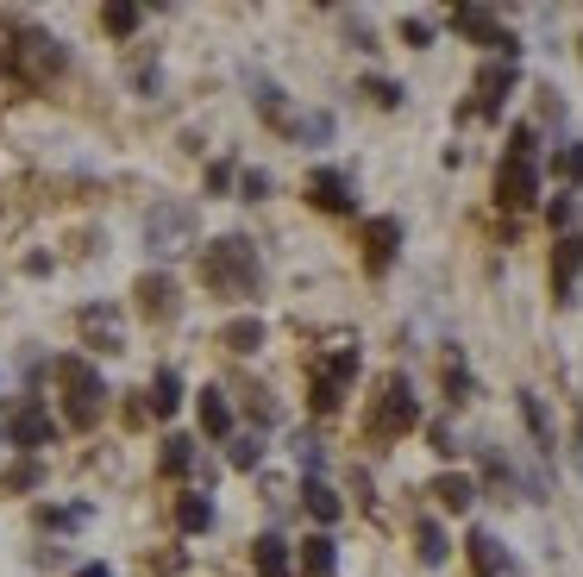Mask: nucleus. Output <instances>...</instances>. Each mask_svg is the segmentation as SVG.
Segmentation results:
<instances>
[{
	"label": "nucleus",
	"mask_w": 583,
	"mask_h": 577,
	"mask_svg": "<svg viewBox=\"0 0 583 577\" xmlns=\"http://www.w3.org/2000/svg\"><path fill=\"white\" fill-rule=\"evenodd\" d=\"M264 189H270V176H264V170H245V195H251V201H258Z\"/></svg>",
	"instance_id": "4c0bfd02"
},
{
	"label": "nucleus",
	"mask_w": 583,
	"mask_h": 577,
	"mask_svg": "<svg viewBox=\"0 0 583 577\" xmlns=\"http://www.w3.org/2000/svg\"><path fill=\"white\" fill-rule=\"evenodd\" d=\"M76 577H113V571H107V565H82Z\"/></svg>",
	"instance_id": "ea45409f"
},
{
	"label": "nucleus",
	"mask_w": 583,
	"mask_h": 577,
	"mask_svg": "<svg viewBox=\"0 0 583 577\" xmlns=\"http://www.w3.org/2000/svg\"><path fill=\"white\" fill-rule=\"evenodd\" d=\"M402 38L414 44V51H421V44L433 38V26H427V19H402Z\"/></svg>",
	"instance_id": "f704fd0d"
},
{
	"label": "nucleus",
	"mask_w": 583,
	"mask_h": 577,
	"mask_svg": "<svg viewBox=\"0 0 583 577\" xmlns=\"http://www.w3.org/2000/svg\"><path fill=\"white\" fill-rule=\"evenodd\" d=\"M132 295H138V314L157 320V327H170V320L182 314V289H176V276H170V270H145Z\"/></svg>",
	"instance_id": "423d86ee"
},
{
	"label": "nucleus",
	"mask_w": 583,
	"mask_h": 577,
	"mask_svg": "<svg viewBox=\"0 0 583 577\" xmlns=\"http://www.w3.org/2000/svg\"><path fill=\"white\" fill-rule=\"evenodd\" d=\"M301 577H333V565H339V552H333V540H326V534H308V540H301Z\"/></svg>",
	"instance_id": "dca6fc26"
},
{
	"label": "nucleus",
	"mask_w": 583,
	"mask_h": 577,
	"mask_svg": "<svg viewBox=\"0 0 583 577\" xmlns=\"http://www.w3.org/2000/svg\"><path fill=\"white\" fill-rule=\"evenodd\" d=\"M7 63H19V76H26V82H44V76H57L69 57H63V44H57V38H44V32H19V44H7Z\"/></svg>",
	"instance_id": "39448f33"
},
{
	"label": "nucleus",
	"mask_w": 583,
	"mask_h": 577,
	"mask_svg": "<svg viewBox=\"0 0 583 577\" xmlns=\"http://www.w3.org/2000/svg\"><path fill=\"white\" fill-rule=\"evenodd\" d=\"M452 26H458L464 38H477V44H496L502 57H521V44L508 38V32H502V19H496V13H483V7H458V13H452Z\"/></svg>",
	"instance_id": "9d476101"
},
{
	"label": "nucleus",
	"mask_w": 583,
	"mask_h": 577,
	"mask_svg": "<svg viewBox=\"0 0 583 577\" xmlns=\"http://www.w3.org/2000/svg\"><path fill=\"white\" fill-rule=\"evenodd\" d=\"M295 132H308V138H326V132H333V120H326V113H308V120H301Z\"/></svg>",
	"instance_id": "c9c22d12"
},
{
	"label": "nucleus",
	"mask_w": 583,
	"mask_h": 577,
	"mask_svg": "<svg viewBox=\"0 0 583 577\" xmlns=\"http://www.w3.org/2000/svg\"><path fill=\"white\" fill-rule=\"evenodd\" d=\"M395 245H402V226H395V220H370L364 226V264L370 270H389L395 264Z\"/></svg>",
	"instance_id": "4468645a"
},
{
	"label": "nucleus",
	"mask_w": 583,
	"mask_h": 577,
	"mask_svg": "<svg viewBox=\"0 0 583 577\" xmlns=\"http://www.w3.org/2000/svg\"><path fill=\"white\" fill-rule=\"evenodd\" d=\"M301 502H308V515H314L320 527H333V521H339V496L326 490L320 477H308V483H301Z\"/></svg>",
	"instance_id": "6ab92c4d"
},
{
	"label": "nucleus",
	"mask_w": 583,
	"mask_h": 577,
	"mask_svg": "<svg viewBox=\"0 0 583 577\" xmlns=\"http://www.w3.org/2000/svg\"><path fill=\"white\" fill-rule=\"evenodd\" d=\"M258 458H264V440H258V433H245V440H232V465H239V471H251V465H258Z\"/></svg>",
	"instance_id": "cd10ccee"
},
{
	"label": "nucleus",
	"mask_w": 583,
	"mask_h": 577,
	"mask_svg": "<svg viewBox=\"0 0 583 577\" xmlns=\"http://www.w3.org/2000/svg\"><path fill=\"white\" fill-rule=\"evenodd\" d=\"M295 458H301L308 471H320V446H314V440H295Z\"/></svg>",
	"instance_id": "e433bc0d"
},
{
	"label": "nucleus",
	"mask_w": 583,
	"mask_h": 577,
	"mask_svg": "<svg viewBox=\"0 0 583 577\" xmlns=\"http://www.w3.org/2000/svg\"><path fill=\"white\" fill-rule=\"evenodd\" d=\"M38 477H44V471H38V458H26V465H13L0 483H7V490H38Z\"/></svg>",
	"instance_id": "c85d7f7f"
},
{
	"label": "nucleus",
	"mask_w": 583,
	"mask_h": 577,
	"mask_svg": "<svg viewBox=\"0 0 583 577\" xmlns=\"http://www.w3.org/2000/svg\"><path fill=\"white\" fill-rule=\"evenodd\" d=\"M358 377V352H352V345H345V352H333V358H326L320 364V371H314V414H333L339 402H345V383H352Z\"/></svg>",
	"instance_id": "0eeeda50"
},
{
	"label": "nucleus",
	"mask_w": 583,
	"mask_h": 577,
	"mask_svg": "<svg viewBox=\"0 0 583 577\" xmlns=\"http://www.w3.org/2000/svg\"><path fill=\"white\" fill-rule=\"evenodd\" d=\"M546 214H552V226H558V239H565V226H571V214H577V201H571V195H558Z\"/></svg>",
	"instance_id": "72a5a7b5"
},
{
	"label": "nucleus",
	"mask_w": 583,
	"mask_h": 577,
	"mask_svg": "<svg viewBox=\"0 0 583 577\" xmlns=\"http://www.w3.org/2000/svg\"><path fill=\"white\" fill-rule=\"evenodd\" d=\"M364 95L377 101V107H395V101H402V88H395V82H383V76H370V82H364Z\"/></svg>",
	"instance_id": "473e14b6"
},
{
	"label": "nucleus",
	"mask_w": 583,
	"mask_h": 577,
	"mask_svg": "<svg viewBox=\"0 0 583 577\" xmlns=\"http://www.w3.org/2000/svg\"><path fill=\"white\" fill-rule=\"evenodd\" d=\"M176 521H182V534H207V527H214V502H207V496H182Z\"/></svg>",
	"instance_id": "4be33fe9"
},
{
	"label": "nucleus",
	"mask_w": 583,
	"mask_h": 577,
	"mask_svg": "<svg viewBox=\"0 0 583 577\" xmlns=\"http://www.w3.org/2000/svg\"><path fill=\"white\" fill-rule=\"evenodd\" d=\"M176 408H182V377L176 371H157V383H151V414H157V421H170Z\"/></svg>",
	"instance_id": "412c9836"
},
{
	"label": "nucleus",
	"mask_w": 583,
	"mask_h": 577,
	"mask_svg": "<svg viewBox=\"0 0 583 577\" xmlns=\"http://www.w3.org/2000/svg\"><path fill=\"white\" fill-rule=\"evenodd\" d=\"M471 565H477V577H502V546H496V534H471Z\"/></svg>",
	"instance_id": "393cba45"
},
{
	"label": "nucleus",
	"mask_w": 583,
	"mask_h": 577,
	"mask_svg": "<svg viewBox=\"0 0 583 577\" xmlns=\"http://www.w3.org/2000/svg\"><path fill=\"white\" fill-rule=\"evenodd\" d=\"M51 377L63 383L69 427H95V421H101V402H107V389H101V371H95V364H82V358H57V364H51Z\"/></svg>",
	"instance_id": "f03ea898"
},
{
	"label": "nucleus",
	"mask_w": 583,
	"mask_h": 577,
	"mask_svg": "<svg viewBox=\"0 0 583 577\" xmlns=\"http://www.w3.org/2000/svg\"><path fill=\"white\" fill-rule=\"evenodd\" d=\"M577 465H583V408H577Z\"/></svg>",
	"instance_id": "a19ab883"
},
{
	"label": "nucleus",
	"mask_w": 583,
	"mask_h": 577,
	"mask_svg": "<svg viewBox=\"0 0 583 577\" xmlns=\"http://www.w3.org/2000/svg\"><path fill=\"white\" fill-rule=\"evenodd\" d=\"M195 465V440H182V433H170V440H163V458H157V471L163 477H182Z\"/></svg>",
	"instance_id": "5701e85b"
},
{
	"label": "nucleus",
	"mask_w": 583,
	"mask_h": 577,
	"mask_svg": "<svg viewBox=\"0 0 583 577\" xmlns=\"http://www.w3.org/2000/svg\"><path fill=\"white\" fill-rule=\"evenodd\" d=\"M496 201L515 207V214L540 201V170H533V157H508V164H502V176H496Z\"/></svg>",
	"instance_id": "1a4fd4ad"
},
{
	"label": "nucleus",
	"mask_w": 583,
	"mask_h": 577,
	"mask_svg": "<svg viewBox=\"0 0 583 577\" xmlns=\"http://www.w3.org/2000/svg\"><path fill=\"white\" fill-rule=\"evenodd\" d=\"M414 540H421V559L427 565H446V534H439V521H421V527H414Z\"/></svg>",
	"instance_id": "bb28decb"
},
{
	"label": "nucleus",
	"mask_w": 583,
	"mask_h": 577,
	"mask_svg": "<svg viewBox=\"0 0 583 577\" xmlns=\"http://www.w3.org/2000/svg\"><path fill=\"white\" fill-rule=\"evenodd\" d=\"M258 276H264V264H258V251H251L239 233L201 245V283H207V289H220V295H251V289H258Z\"/></svg>",
	"instance_id": "f257e3e1"
},
{
	"label": "nucleus",
	"mask_w": 583,
	"mask_h": 577,
	"mask_svg": "<svg viewBox=\"0 0 583 577\" xmlns=\"http://www.w3.org/2000/svg\"><path fill=\"white\" fill-rule=\"evenodd\" d=\"M251 565H258V577H289L295 559H289V546L276 540V534H264L258 546H251Z\"/></svg>",
	"instance_id": "a211bd4d"
},
{
	"label": "nucleus",
	"mask_w": 583,
	"mask_h": 577,
	"mask_svg": "<svg viewBox=\"0 0 583 577\" xmlns=\"http://www.w3.org/2000/svg\"><path fill=\"white\" fill-rule=\"evenodd\" d=\"M433 452H446V458L458 452V440H452V427H433Z\"/></svg>",
	"instance_id": "58836bf2"
},
{
	"label": "nucleus",
	"mask_w": 583,
	"mask_h": 577,
	"mask_svg": "<svg viewBox=\"0 0 583 577\" xmlns=\"http://www.w3.org/2000/svg\"><path fill=\"white\" fill-rule=\"evenodd\" d=\"M308 201L326 207V214H345V207H352V182H345V170H314L308 176Z\"/></svg>",
	"instance_id": "f8f14e48"
},
{
	"label": "nucleus",
	"mask_w": 583,
	"mask_h": 577,
	"mask_svg": "<svg viewBox=\"0 0 583 577\" xmlns=\"http://www.w3.org/2000/svg\"><path fill=\"white\" fill-rule=\"evenodd\" d=\"M82 333L95 339V352H126V333H120L113 308H82Z\"/></svg>",
	"instance_id": "2eb2a0df"
},
{
	"label": "nucleus",
	"mask_w": 583,
	"mask_h": 577,
	"mask_svg": "<svg viewBox=\"0 0 583 577\" xmlns=\"http://www.w3.org/2000/svg\"><path fill=\"white\" fill-rule=\"evenodd\" d=\"M201 433H214V440L232 433V408H226L220 389H201Z\"/></svg>",
	"instance_id": "aec40b11"
},
{
	"label": "nucleus",
	"mask_w": 583,
	"mask_h": 577,
	"mask_svg": "<svg viewBox=\"0 0 583 577\" xmlns=\"http://www.w3.org/2000/svg\"><path fill=\"white\" fill-rule=\"evenodd\" d=\"M433 496L446 502L452 515H464V509H471V502H477V483L464 477V471H446V477H433Z\"/></svg>",
	"instance_id": "f3484780"
},
{
	"label": "nucleus",
	"mask_w": 583,
	"mask_h": 577,
	"mask_svg": "<svg viewBox=\"0 0 583 577\" xmlns=\"http://www.w3.org/2000/svg\"><path fill=\"white\" fill-rule=\"evenodd\" d=\"M408 427H421V402H414L408 377H389L383 396H377V414H370V433H377V440H395V433H408Z\"/></svg>",
	"instance_id": "20e7f679"
},
{
	"label": "nucleus",
	"mask_w": 583,
	"mask_h": 577,
	"mask_svg": "<svg viewBox=\"0 0 583 577\" xmlns=\"http://www.w3.org/2000/svg\"><path fill=\"white\" fill-rule=\"evenodd\" d=\"M446 396H452V402H464V396H471V371H464L458 358H446Z\"/></svg>",
	"instance_id": "c756f323"
},
{
	"label": "nucleus",
	"mask_w": 583,
	"mask_h": 577,
	"mask_svg": "<svg viewBox=\"0 0 583 577\" xmlns=\"http://www.w3.org/2000/svg\"><path fill=\"white\" fill-rule=\"evenodd\" d=\"M220 339H226V352H258V345H264V320L258 314H251V320H232Z\"/></svg>",
	"instance_id": "b1692460"
},
{
	"label": "nucleus",
	"mask_w": 583,
	"mask_h": 577,
	"mask_svg": "<svg viewBox=\"0 0 583 577\" xmlns=\"http://www.w3.org/2000/svg\"><path fill=\"white\" fill-rule=\"evenodd\" d=\"M577 270H583V233H565V239H558V251H552V289H558V302H571Z\"/></svg>",
	"instance_id": "ddd939ff"
},
{
	"label": "nucleus",
	"mask_w": 583,
	"mask_h": 577,
	"mask_svg": "<svg viewBox=\"0 0 583 577\" xmlns=\"http://www.w3.org/2000/svg\"><path fill=\"white\" fill-rule=\"evenodd\" d=\"M101 19H107V32H120V38H132V32H138V7H107Z\"/></svg>",
	"instance_id": "7c9ffc66"
},
{
	"label": "nucleus",
	"mask_w": 583,
	"mask_h": 577,
	"mask_svg": "<svg viewBox=\"0 0 583 577\" xmlns=\"http://www.w3.org/2000/svg\"><path fill=\"white\" fill-rule=\"evenodd\" d=\"M508 88H515V57L483 63V69H477V113H502Z\"/></svg>",
	"instance_id": "9b49d317"
},
{
	"label": "nucleus",
	"mask_w": 583,
	"mask_h": 577,
	"mask_svg": "<svg viewBox=\"0 0 583 577\" xmlns=\"http://www.w3.org/2000/svg\"><path fill=\"white\" fill-rule=\"evenodd\" d=\"M521 414H527V433H533V446H540V452L552 458V421H546L540 396H521Z\"/></svg>",
	"instance_id": "a878e982"
},
{
	"label": "nucleus",
	"mask_w": 583,
	"mask_h": 577,
	"mask_svg": "<svg viewBox=\"0 0 583 577\" xmlns=\"http://www.w3.org/2000/svg\"><path fill=\"white\" fill-rule=\"evenodd\" d=\"M558 176H565V182H583V145H565V151H558Z\"/></svg>",
	"instance_id": "2f4dec72"
},
{
	"label": "nucleus",
	"mask_w": 583,
	"mask_h": 577,
	"mask_svg": "<svg viewBox=\"0 0 583 577\" xmlns=\"http://www.w3.org/2000/svg\"><path fill=\"white\" fill-rule=\"evenodd\" d=\"M7 440H13L19 452H44V446L57 440L51 408H44V402H19V408H13V421H7Z\"/></svg>",
	"instance_id": "6e6552de"
},
{
	"label": "nucleus",
	"mask_w": 583,
	"mask_h": 577,
	"mask_svg": "<svg viewBox=\"0 0 583 577\" xmlns=\"http://www.w3.org/2000/svg\"><path fill=\"white\" fill-rule=\"evenodd\" d=\"M145 245L157 258H182V251H195V207L189 201H157L145 214Z\"/></svg>",
	"instance_id": "7ed1b4c3"
}]
</instances>
